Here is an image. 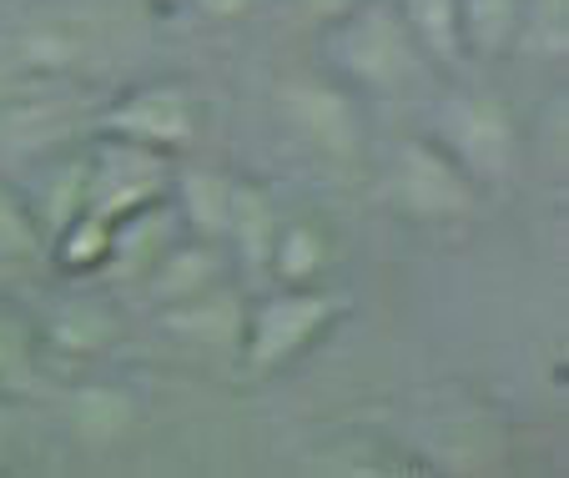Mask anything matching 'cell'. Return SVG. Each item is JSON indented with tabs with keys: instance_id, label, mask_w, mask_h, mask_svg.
I'll list each match as a JSON object with an SVG mask.
<instances>
[{
	"instance_id": "obj_1",
	"label": "cell",
	"mask_w": 569,
	"mask_h": 478,
	"mask_svg": "<svg viewBox=\"0 0 569 478\" xmlns=\"http://www.w3.org/2000/svg\"><path fill=\"white\" fill-rule=\"evenodd\" d=\"M328 56H333L338 76L353 91L373 96L409 91L429 71V61H423L419 41L409 36L393 0H358L348 16H338L328 26Z\"/></svg>"
},
{
	"instance_id": "obj_11",
	"label": "cell",
	"mask_w": 569,
	"mask_h": 478,
	"mask_svg": "<svg viewBox=\"0 0 569 478\" xmlns=\"http://www.w3.org/2000/svg\"><path fill=\"white\" fill-rule=\"evenodd\" d=\"M167 191H172V202H177V212H182L187 232L202 237V242H222L227 202H232V177L202 167V171H182Z\"/></svg>"
},
{
	"instance_id": "obj_18",
	"label": "cell",
	"mask_w": 569,
	"mask_h": 478,
	"mask_svg": "<svg viewBox=\"0 0 569 478\" xmlns=\"http://www.w3.org/2000/svg\"><path fill=\"white\" fill-rule=\"evenodd\" d=\"M202 16H212V21H242V16L252 11V0H192Z\"/></svg>"
},
{
	"instance_id": "obj_9",
	"label": "cell",
	"mask_w": 569,
	"mask_h": 478,
	"mask_svg": "<svg viewBox=\"0 0 569 478\" xmlns=\"http://www.w3.org/2000/svg\"><path fill=\"white\" fill-rule=\"evenodd\" d=\"M333 267V232L318 227L312 217H282L278 237H272L268 277L278 287H312Z\"/></svg>"
},
{
	"instance_id": "obj_6",
	"label": "cell",
	"mask_w": 569,
	"mask_h": 478,
	"mask_svg": "<svg viewBox=\"0 0 569 478\" xmlns=\"http://www.w3.org/2000/svg\"><path fill=\"white\" fill-rule=\"evenodd\" d=\"M439 141L449 147V157L469 171L473 181H499L509 177L515 167V151H519V137H515V121L505 117L499 101L489 96H453L443 101L439 111Z\"/></svg>"
},
{
	"instance_id": "obj_12",
	"label": "cell",
	"mask_w": 569,
	"mask_h": 478,
	"mask_svg": "<svg viewBox=\"0 0 569 478\" xmlns=\"http://www.w3.org/2000/svg\"><path fill=\"white\" fill-rule=\"evenodd\" d=\"M161 322L177 332V338H192V342H237L242 338V308L227 298L222 287H202L192 298L182 302H167Z\"/></svg>"
},
{
	"instance_id": "obj_13",
	"label": "cell",
	"mask_w": 569,
	"mask_h": 478,
	"mask_svg": "<svg viewBox=\"0 0 569 478\" xmlns=\"http://www.w3.org/2000/svg\"><path fill=\"white\" fill-rule=\"evenodd\" d=\"M111 247H117V227H111L107 217H97V212L81 207V212L66 217V222L51 232L46 252L61 262V272L91 277V272H101V267H111Z\"/></svg>"
},
{
	"instance_id": "obj_8",
	"label": "cell",
	"mask_w": 569,
	"mask_h": 478,
	"mask_svg": "<svg viewBox=\"0 0 569 478\" xmlns=\"http://www.w3.org/2000/svg\"><path fill=\"white\" fill-rule=\"evenodd\" d=\"M282 227L278 212V197H272L262 181H237L232 177V202H227V242L237 247V257L252 267V272H268V257H272V237Z\"/></svg>"
},
{
	"instance_id": "obj_17",
	"label": "cell",
	"mask_w": 569,
	"mask_h": 478,
	"mask_svg": "<svg viewBox=\"0 0 569 478\" xmlns=\"http://www.w3.org/2000/svg\"><path fill=\"white\" fill-rule=\"evenodd\" d=\"M358 0H298V11L308 16V21H318V26H333L338 16H348Z\"/></svg>"
},
{
	"instance_id": "obj_2",
	"label": "cell",
	"mask_w": 569,
	"mask_h": 478,
	"mask_svg": "<svg viewBox=\"0 0 569 478\" xmlns=\"http://www.w3.org/2000/svg\"><path fill=\"white\" fill-rule=\"evenodd\" d=\"M343 318V302L322 282L312 287H278L252 312H242V338H237V358L248 368V378H278L298 358H308Z\"/></svg>"
},
{
	"instance_id": "obj_7",
	"label": "cell",
	"mask_w": 569,
	"mask_h": 478,
	"mask_svg": "<svg viewBox=\"0 0 569 478\" xmlns=\"http://www.w3.org/2000/svg\"><path fill=\"white\" fill-rule=\"evenodd\" d=\"M278 117L292 127V137H302L312 151L322 157H353L363 147V117H358V101L343 86L328 81H282L278 86Z\"/></svg>"
},
{
	"instance_id": "obj_10",
	"label": "cell",
	"mask_w": 569,
	"mask_h": 478,
	"mask_svg": "<svg viewBox=\"0 0 569 478\" xmlns=\"http://www.w3.org/2000/svg\"><path fill=\"white\" fill-rule=\"evenodd\" d=\"M459 31L463 56L499 61L529 31V0H459Z\"/></svg>"
},
{
	"instance_id": "obj_3",
	"label": "cell",
	"mask_w": 569,
	"mask_h": 478,
	"mask_svg": "<svg viewBox=\"0 0 569 478\" xmlns=\"http://www.w3.org/2000/svg\"><path fill=\"white\" fill-rule=\"evenodd\" d=\"M479 191L483 187L449 157V147L429 137L403 141L393 157V171H388V197L413 222H459V217H473Z\"/></svg>"
},
{
	"instance_id": "obj_4",
	"label": "cell",
	"mask_w": 569,
	"mask_h": 478,
	"mask_svg": "<svg viewBox=\"0 0 569 478\" xmlns=\"http://www.w3.org/2000/svg\"><path fill=\"white\" fill-rule=\"evenodd\" d=\"M167 187H172V167H167L161 151L101 131L97 151L87 157V202L81 207L107 217L111 227H121L127 217L167 202Z\"/></svg>"
},
{
	"instance_id": "obj_14",
	"label": "cell",
	"mask_w": 569,
	"mask_h": 478,
	"mask_svg": "<svg viewBox=\"0 0 569 478\" xmlns=\"http://www.w3.org/2000/svg\"><path fill=\"white\" fill-rule=\"evenodd\" d=\"M398 16L419 41L423 61L459 66L463 61V31H459V0H398Z\"/></svg>"
},
{
	"instance_id": "obj_5",
	"label": "cell",
	"mask_w": 569,
	"mask_h": 478,
	"mask_svg": "<svg viewBox=\"0 0 569 478\" xmlns=\"http://www.w3.org/2000/svg\"><path fill=\"white\" fill-rule=\"evenodd\" d=\"M197 127H202V111H197L192 91L177 81H151L137 86V91L117 96L101 117V131L121 141H137V147H151L161 157H177L197 141Z\"/></svg>"
},
{
	"instance_id": "obj_16",
	"label": "cell",
	"mask_w": 569,
	"mask_h": 478,
	"mask_svg": "<svg viewBox=\"0 0 569 478\" xmlns=\"http://www.w3.org/2000/svg\"><path fill=\"white\" fill-rule=\"evenodd\" d=\"M46 242L51 237H46L36 207L0 181V262H36V257H46Z\"/></svg>"
},
{
	"instance_id": "obj_15",
	"label": "cell",
	"mask_w": 569,
	"mask_h": 478,
	"mask_svg": "<svg viewBox=\"0 0 569 478\" xmlns=\"http://www.w3.org/2000/svg\"><path fill=\"white\" fill-rule=\"evenodd\" d=\"M41 362V332L16 302L0 298V398H16L36 382Z\"/></svg>"
}]
</instances>
